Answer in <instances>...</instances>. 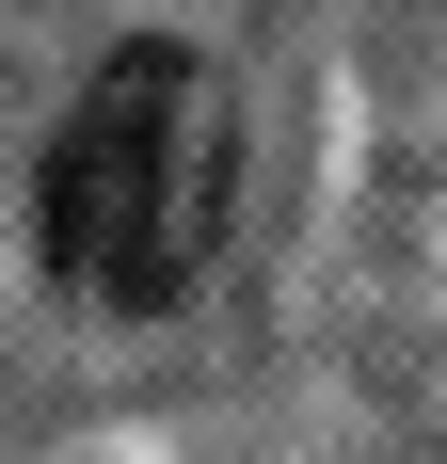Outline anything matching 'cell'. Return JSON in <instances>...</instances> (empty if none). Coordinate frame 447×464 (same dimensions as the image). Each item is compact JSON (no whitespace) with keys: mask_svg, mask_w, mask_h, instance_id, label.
<instances>
[{"mask_svg":"<svg viewBox=\"0 0 447 464\" xmlns=\"http://www.w3.org/2000/svg\"><path fill=\"white\" fill-rule=\"evenodd\" d=\"M224 81L192 48H112L81 96H64V129H48V177H33V225H48V273L112 304V321H160L192 304L224 240Z\"/></svg>","mask_w":447,"mask_h":464,"instance_id":"1","label":"cell"}]
</instances>
